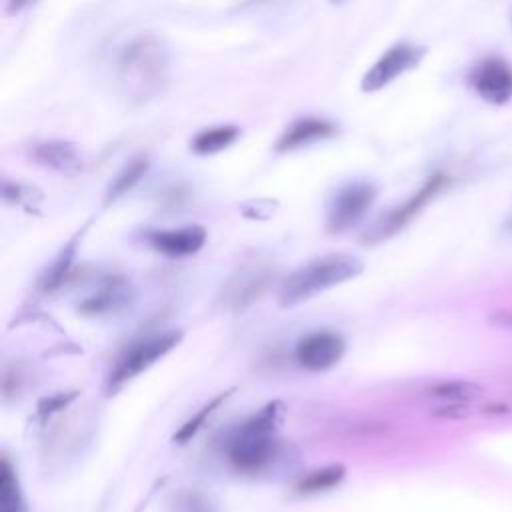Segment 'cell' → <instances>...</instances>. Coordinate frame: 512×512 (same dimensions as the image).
Wrapping results in <instances>:
<instances>
[{
	"label": "cell",
	"mask_w": 512,
	"mask_h": 512,
	"mask_svg": "<svg viewBox=\"0 0 512 512\" xmlns=\"http://www.w3.org/2000/svg\"><path fill=\"white\" fill-rule=\"evenodd\" d=\"M170 76V54L156 34L134 38L118 60V84L130 104H144L158 96Z\"/></svg>",
	"instance_id": "obj_1"
},
{
	"label": "cell",
	"mask_w": 512,
	"mask_h": 512,
	"mask_svg": "<svg viewBox=\"0 0 512 512\" xmlns=\"http://www.w3.org/2000/svg\"><path fill=\"white\" fill-rule=\"evenodd\" d=\"M282 418V402L274 400L252 414L226 444L230 464L240 472H260L276 456L278 440L276 430Z\"/></svg>",
	"instance_id": "obj_2"
},
{
	"label": "cell",
	"mask_w": 512,
	"mask_h": 512,
	"mask_svg": "<svg viewBox=\"0 0 512 512\" xmlns=\"http://www.w3.org/2000/svg\"><path fill=\"white\" fill-rule=\"evenodd\" d=\"M364 264L354 254H326L294 270L280 286V304L296 306L312 296L356 278Z\"/></svg>",
	"instance_id": "obj_3"
},
{
	"label": "cell",
	"mask_w": 512,
	"mask_h": 512,
	"mask_svg": "<svg viewBox=\"0 0 512 512\" xmlns=\"http://www.w3.org/2000/svg\"><path fill=\"white\" fill-rule=\"evenodd\" d=\"M180 340H182V332L170 330L162 334H152L146 340H140L134 346H130L110 372V378L106 384L108 392H116L128 380L148 370L156 360L166 356Z\"/></svg>",
	"instance_id": "obj_4"
},
{
	"label": "cell",
	"mask_w": 512,
	"mask_h": 512,
	"mask_svg": "<svg viewBox=\"0 0 512 512\" xmlns=\"http://www.w3.org/2000/svg\"><path fill=\"white\" fill-rule=\"evenodd\" d=\"M376 200V188L370 182H350L338 188L326 210V228L344 232L356 226Z\"/></svg>",
	"instance_id": "obj_5"
},
{
	"label": "cell",
	"mask_w": 512,
	"mask_h": 512,
	"mask_svg": "<svg viewBox=\"0 0 512 512\" xmlns=\"http://www.w3.org/2000/svg\"><path fill=\"white\" fill-rule=\"evenodd\" d=\"M424 54H426L424 46H416V44H410V42L394 44L362 76L360 88L364 92H376V90L388 86L390 82H394L404 72L416 68L420 64V60L424 58Z\"/></svg>",
	"instance_id": "obj_6"
},
{
	"label": "cell",
	"mask_w": 512,
	"mask_h": 512,
	"mask_svg": "<svg viewBox=\"0 0 512 512\" xmlns=\"http://www.w3.org/2000/svg\"><path fill=\"white\" fill-rule=\"evenodd\" d=\"M346 344L340 334L320 330L304 336L296 346V360L302 368L322 372L332 368L344 356Z\"/></svg>",
	"instance_id": "obj_7"
},
{
	"label": "cell",
	"mask_w": 512,
	"mask_h": 512,
	"mask_svg": "<svg viewBox=\"0 0 512 512\" xmlns=\"http://www.w3.org/2000/svg\"><path fill=\"white\" fill-rule=\"evenodd\" d=\"M476 92L494 104H502L512 96V68L504 60H486L472 74Z\"/></svg>",
	"instance_id": "obj_8"
},
{
	"label": "cell",
	"mask_w": 512,
	"mask_h": 512,
	"mask_svg": "<svg viewBox=\"0 0 512 512\" xmlns=\"http://www.w3.org/2000/svg\"><path fill=\"white\" fill-rule=\"evenodd\" d=\"M444 182H446L444 174H434L410 200H406L402 206H398V208H394L390 214H386V218H382V220L376 224L372 236H376L378 240H382V238L394 234L396 230H400L414 214H418V212L422 210V206L444 186Z\"/></svg>",
	"instance_id": "obj_9"
},
{
	"label": "cell",
	"mask_w": 512,
	"mask_h": 512,
	"mask_svg": "<svg viewBox=\"0 0 512 512\" xmlns=\"http://www.w3.org/2000/svg\"><path fill=\"white\" fill-rule=\"evenodd\" d=\"M206 242V230L202 226H184L176 230H160L150 234V244L170 256V258H182L196 254Z\"/></svg>",
	"instance_id": "obj_10"
},
{
	"label": "cell",
	"mask_w": 512,
	"mask_h": 512,
	"mask_svg": "<svg viewBox=\"0 0 512 512\" xmlns=\"http://www.w3.org/2000/svg\"><path fill=\"white\" fill-rule=\"evenodd\" d=\"M268 284H270V268L266 266L256 264V266L238 270V274L228 282L224 290V300L230 308L248 306L268 288Z\"/></svg>",
	"instance_id": "obj_11"
},
{
	"label": "cell",
	"mask_w": 512,
	"mask_h": 512,
	"mask_svg": "<svg viewBox=\"0 0 512 512\" xmlns=\"http://www.w3.org/2000/svg\"><path fill=\"white\" fill-rule=\"evenodd\" d=\"M130 302V286L124 278H106L88 298L80 302V312L88 316H102L116 312Z\"/></svg>",
	"instance_id": "obj_12"
},
{
	"label": "cell",
	"mask_w": 512,
	"mask_h": 512,
	"mask_svg": "<svg viewBox=\"0 0 512 512\" xmlns=\"http://www.w3.org/2000/svg\"><path fill=\"white\" fill-rule=\"evenodd\" d=\"M336 132V126L328 120H320V118H302L296 120L294 124H290L282 136L276 142V150L284 152V150H294L300 146H306L310 142L328 138Z\"/></svg>",
	"instance_id": "obj_13"
},
{
	"label": "cell",
	"mask_w": 512,
	"mask_h": 512,
	"mask_svg": "<svg viewBox=\"0 0 512 512\" xmlns=\"http://www.w3.org/2000/svg\"><path fill=\"white\" fill-rule=\"evenodd\" d=\"M34 158L64 174H76L82 168V156L72 142L46 140L34 148Z\"/></svg>",
	"instance_id": "obj_14"
},
{
	"label": "cell",
	"mask_w": 512,
	"mask_h": 512,
	"mask_svg": "<svg viewBox=\"0 0 512 512\" xmlns=\"http://www.w3.org/2000/svg\"><path fill=\"white\" fill-rule=\"evenodd\" d=\"M238 136H240L238 126H232V124L212 126L196 134V138L192 140V150L196 154H216L228 148L230 144H234Z\"/></svg>",
	"instance_id": "obj_15"
},
{
	"label": "cell",
	"mask_w": 512,
	"mask_h": 512,
	"mask_svg": "<svg viewBox=\"0 0 512 512\" xmlns=\"http://www.w3.org/2000/svg\"><path fill=\"white\" fill-rule=\"evenodd\" d=\"M0 512H28L16 470L6 458L0 462Z\"/></svg>",
	"instance_id": "obj_16"
},
{
	"label": "cell",
	"mask_w": 512,
	"mask_h": 512,
	"mask_svg": "<svg viewBox=\"0 0 512 512\" xmlns=\"http://www.w3.org/2000/svg\"><path fill=\"white\" fill-rule=\"evenodd\" d=\"M430 394L438 400H444V404H448V402L472 404L474 400H478L484 394V388L480 384L468 382V380H444V382H436L430 388Z\"/></svg>",
	"instance_id": "obj_17"
},
{
	"label": "cell",
	"mask_w": 512,
	"mask_h": 512,
	"mask_svg": "<svg viewBox=\"0 0 512 512\" xmlns=\"http://www.w3.org/2000/svg\"><path fill=\"white\" fill-rule=\"evenodd\" d=\"M344 474H346V468L342 464H328L324 468H318V470L310 472L304 480H300L298 492H302V494L324 492V490L334 488L336 484H340Z\"/></svg>",
	"instance_id": "obj_18"
},
{
	"label": "cell",
	"mask_w": 512,
	"mask_h": 512,
	"mask_svg": "<svg viewBox=\"0 0 512 512\" xmlns=\"http://www.w3.org/2000/svg\"><path fill=\"white\" fill-rule=\"evenodd\" d=\"M148 170V160L138 156L134 158L130 164H126L118 176L114 178V182L108 188V200H116L120 196H124L126 192H130L134 188V184L144 176V172Z\"/></svg>",
	"instance_id": "obj_19"
},
{
	"label": "cell",
	"mask_w": 512,
	"mask_h": 512,
	"mask_svg": "<svg viewBox=\"0 0 512 512\" xmlns=\"http://www.w3.org/2000/svg\"><path fill=\"white\" fill-rule=\"evenodd\" d=\"M74 246H76V240H72L62 252L60 256L56 258V262L52 264V268H48V272L44 274V290H56L60 286V282L64 280V276L68 274L70 270V264H72V258H74Z\"/></svg>",
	"instance_id": "obj_20"
},
{
	"label": "cell",
	"mask_w": 512,
	"mask_h": 512,
	"mask_svg": "<svg viewBox=\"0 0 512 512\" xmlns=\"http://www.w3.org/2000/svg\"><path fill=\"white\" fill-rule=\"evenodd\" d=\"M228 396V392L226 394H220V396H216L214 400H210L206 406H202V410L200 412H196L176 434H174V442H188L200 428H202V424L206 422V418L214 412V408L224 400Z\"/></svg>",
	"instance_id": "obj_21"
},
{
	"label": "cell",
	"mask_w": 512,
	"mask_h": 512,
	"mask_svg": "<svg viewBox=\"0 0 512 512\" xmlns=\"http://www.w3.org/2000/svg\"><path fill=\"white\" fill-rule=\"evenodd\" d=\"M4 196L20 206L26 208H34L36 200H40L42 196L38 194V190L30 188V186H22V184H6L4 186Z\"/></svg>",
	"instance_id": "obj_22"
},
{
	"label": "cell",
	"mask_w": 512,
	"mask_h": 512,
	"mask_svg": "<svg viewBox=\"0 0 512 512\" xmlns=\"http://www.w3.org/2000/svg\"><path fill=\"white\" fill-rule=\"evenodd\" d=\"M180 512H216V508L206 494L192 490L182 496Z\"/></svg>",
	"instance_id": "obj_23"
},
{
	"label": "cell",
	"mask_w": 512,
	"mask_h": 512,
	"mask_svg": "<svg viewBox=\"0 0 512 512\" xmlns=\"http://www.w3.org/2000/svg\"><path fill=\"white\" fill-rule=\"evenodd\" d=\"M72 398H76V392H68V394H56L50 398H42L38 404V414L40 416H50L58 410H62L64 406H68L72 402Z\"/></svg>",
	"instance_id": "obj_24"
},
{
	"label": "cell",
	"mask_w": 512,
	"mask_h": 512,
	"mask_svg": "<svg viewBox=\"0 0 512 512\" xmlns=\"http://www.w3.org/2000/svg\"><path fill=\"white\" fill-rule=\"evenodd\" d=\"M472 404H458V402H448V404H442L434 410V416L438 418H448V420H462V418H468L472 416Z\"/></svg>",
	"instance_id": "obj_25"
},
{
	"label": "cell",
	"mask_w": 512,
	"mask_h": 512,
	"mask_svg": "<svg viewBox=\"0 0 512 512\" xmlns=\"http://www.w3.org/2000/svg\"><path fill=\"white\" fill-rule=\"evenodd\" d=\"M490 320L498 326H504V328L512 330V310H496V312H492Z\"/></svg>",
	"instance_id": "obj_26"
},
{
	"label": "cell",
	"mask_w": 512,
	"mask_h": 512,
	"mask_svg": "<svg viewBox=\"0 0 512 512\" xmlns=\"http://www.w3.org/2000/svg\"><path fill=\"white\" fill-rule=\"evenodd\" d=\"M506 230L512 234V214H510V218H508V222H506Z\"/></svg>",
	"instance_id": "obj_27"
}]
</instances>
